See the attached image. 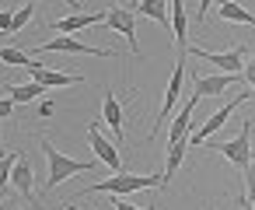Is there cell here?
I'll list each match as a JSON object with an SVG mask.
<instances>
[{
	"mask_svg": "<svg viewBox=\"0 0 255 210\" xmlns=\"http://www.w3.org/2000/svg\"><path fill=\"white\" fill-rule=\"evenodd\" d=\"M164 186V175H133V172H119L112 179H102V182H91L84 193H109V196H129V193H140V189H161Z\"/></svg>",
	"mask_w": 255,
	"mask_h": 210,
	"instance_id": "6da1fadb",
	"label": "cell"
},
{
	"mask_svg": "<svg viewBox=\"0 0 255 210\" xmlns=\"http://www.w3.org/2000/svg\"><path fill=\"white\" fill-rule=\"evenodd\" d=\"M42 144V151H46V161H49V182H46V189H56L60 182H67V179H74V175H81V172H88L91 175V161H74V158H67V154H60L56 147H53V140H39Z\"/></svg>",
	"mask_w": 255,
	"mask_h": 210,
	"instance_id": "7a4b0ae2",
	"label": "cell"
},
{
	"mask_svg": "<svg viewBox=\"0 0 255 210\" xmlns=\"http://www.w3.org/2000/svg\"><path fill=\"white\" fill-rule=\"evenodd\" d=\"M210 147H213L217 154H224L231 165H238L241 172H248V168H252V119L241 123L238 137H231V140H213Z\"/></svg>",
	"mask_w": 255,
	"mask_h": 210,
	"instance_id": "3957f363",
	"label": "cell"
},
{
	"mask_svg": "<svg viewBox=\"0 0 255 210\" xmlns=\"http://www.w3.org/2000/svg\"><path fill=\"white\" fill-rule=\"evenodd\" d=\"M133 7H136V4H129V7H109L105 25H109L116 35H123L126 46H129V53L140 60L143 53H140V42H136V11H133Z\"/></svg>",
	"mask_w": 255,
	"mask_h": 210,
	"instance_id": "277c9868",
	"label": "cell"
},
{
	"mask_svg": "<svg viewBox=\"0 0 255 210\" xmlns=\"http://www.w3.org/2000/svg\"><path fill=\"white\" fill-rule=\"evenodd\" d=\"M182 84H185V56H178L175 60V70H171V81H168V91H164V105H161V112H157V119H154V126H150V133H147V140H154L157 137V130L168 123V116H171V109L178 105V95H182Z\"/></svg>",
	"mask_w": 255,
	"mask_h": 210,
	"instance_id": "5b68a950",
	"label": "cell"
},
{
	"mask_svg": "<svg viewBox=\"0 0 255 210\" xmlns=\"http://www.w3.org/2000/svg\"><path fill=\"white\" fill-rule=\"evenodd\" d=\"M35 53H74V56H98V60H112V49H98V46H88V42H81V39H70V35L49 39V42L35 46Z\"/></svg>",
	"mask_w": 255,
	"mask_h": 210,
	"instance_id": "8992f818",
	"label": "cell"
},
{
	"mask_svg": "<svg viewBox=\"0 0 255 210\" xmlns=\"http://www.w3.org/2000/svg\"><path fill=\"white\" fill-rule=\"evenodd\" d=\"M189 56H199V60H206V63H213V67H220V70H227V74H238V70H245V63H248V49H245V46H238V49H231V53H213V49L189 46Z\"/></svg>",
	"mask_w": 255,
	"mask_h": 210,
	"instance_id": "52a82bcc",
	"label": "cell"
},
{
	"mask_svg": "<svg viewBox=\"0 0 255 210\" xmlns=\"http://www.w3.org/2000/svg\"><path fill=\"white\" fill-rule=\"evenodd\" d=\"M248 98H252V91H241V95H238L234 102H227L224 109H217V112H213V116H210V119H206V123L199 126V130H192V133H189V147H192V144L199 147L203 140H210V137H213V133H217V130H220V126H224V123L231 119V112H234V109H238L241 102H248Z\"/></svg>",
	"mask_w": 255,
	"mask_h": 210,
	"instance_id": "ba28073f",
	"label": "cell"
},
{
	"mask_svg": "<svg viewBox=\"0 0 255 210\" xmlns=\"http://www.w3.org/2000/svg\"><path fill=\"white\" fill-rule=\"evenodd\" d=\"M199 105V91H192L185 102H182V109H178V116L171 119V130H168V147L171 144H178V140H189V130H192V109Z\"/></svg>",
	"mask_w": 255,
	"mask_h": 210,
	"instance_id": "9c48e42d",
	"label": "cell"
},
{
	"mask_svg": "<svg viewBox=\"0 0 255 210\" xmlns=\"http://www.w3.org/2000/svg\"><path fill=\"white\" fill-rule=\"evenodd\" d=\"M28 77L42 88H63V84H84L81 74H63V70H49L46 63H32L28 67Z\"/></svg>",
	"mask_w": 255,
	"mask_h": 210,
	"instance_id": "30bf717a",
	"label": "cell"
},
{
	"mask_svg": "<svg viewBox=\"0 0 255 210\" xmlns=\"http://www.w3.org/2000/svg\"><path fill=\"white\" fill-rule=\"evenodd\" d=\"M88 140H91V151L98 154V161H105L116 175L123 172V158H119V147L112 144V140H105L102 133H98V126H88Z\"/></svg>",
	"mask_w": 255,
	"mask_h": 210,
	"instance_id": "8fae6325",
	"label": "cell"
},
{
	"mask_svg": "<svg viewBox=\"0 0 255 210\" xmlns=\"http://www.w3.org/2000/svg\"><path fill=\"white\" fill-rule=\"evenodd\" d=\"M171 39L178 42V56H189V14L182 0H171Z\"/></svg>",
	"mask_w": 255,
	"mask_h": 210,
	"instance_id": "7c38bea8",
	"label": "cell"
},
{
	"mask_svg": "<svg viewBox=\"0 0 255 210\" xmlns=\"http://www.w3.org/2000/svg\"><path fill=\"white\" fill-rule=\"evenodd\" d=\"M105 14H109V11H88V14L56 18V21H53V28H56L60 35H74V32H84V28H91V25H102V21H105Z\"/></svg>",
	"mask_w": 255,
	"mask_h": 210,
	"instance_id": "4fadbf2b",
	"label": "cell"
},
{
	"mask_svg": "<svg viewBox=\"0 0 255 210\" xmlns=\"http://www.w3.org/2000/svg\"><path fill=\"white\" fill-rule=\"evenodd\" d=\"M11 186H14L25 200H35V168H32V161H28L25 154H18V165H14V172H11Z\"/></svg>",
	"mask_w": 255,
	"mask_h": 210,
	"instance_id": "5bb4252c",
	"label": "cell"
},
{
	"mask_svg": "<svg viewBox=\"0 0 255 210\" xmlns=\"http://www.w3.org/2000/svg\"><path fill=\"white\" fill-rule=\"evenodd\" d=\"M238 77L234 74H213V77H196V91L199 98H213V95H227V88H234Z\"/></svg>",
	"mask_w": 255,
	"mask_h": 210,
	"instance_id": "9a60e30c",
	"label": "cell"
},
{
	"mask_svg": "<svg viewBox=\"0 0 255 210\" xmlns=\"http://www.w3.org/2000/svg\"><path fill=\"white\" fill-rule=\"evenodd\" d=\"M102 119L112 126V133H116V147H119V144H123V105H119L116 91H105V102H102Z\"/></svg>",
	"mask_w": 255,
	"mask_h": 210,
	"instance_id": "2e32d148",
	"label": "cell"
},
{
	"mask_svg": "<svg viewBox=\"0 0 255 210\" xmlns=\"http://www.w3.org/2000/svg\"><path fill=\"white\" fill-rule=\"evenodd\" d=\"M217 14H220L224 21H234V25H252V28H255V14H252V11H245L241 4H234V0H224V4H217Z\"/></svg>",
	"mask_w": 255,
	"mask_h": 210,
	"instance_id": "e0dca14e",
	"label": "cell"
},
{
	"mask_svg": "<svg viewBox=\"0 0 255 210\" xmlns=\"http://www.w3.org/2000/svg\"><path fill=\"white\" fill-rule=\"evenodd\" d=\"M4 91H7V98H11V102H35V98H42L49 88H42V84L28 81V84H4Z\"/></svg>",
	"mask_w": 255,
	"mask_h": 210,
	"instance_id": "ac0fdd59",
	"label": "cell"
},
{
	"mask_svg": "<svg viewBox=\"0 0 255 210\" xmlns=\"http://www.w3.org/2000/svg\"><path fill=\"white\" fill-rule=\"evenodd\" d=\"M136 14L154 18L164 32H171V21H168V4H164V0H143V4H136Z\"/></svg>",
	"mask_w": 255,
	"mask_h": 210,
	"instance_id": "d6986e66",
	"label": "cell"
},
{
	"mask_svg": "<svg viewBox=\"0 0 255 210\" xmlns=\"http://www.w3.org/2000/svg\"><path fill=\"white\" fill-rule=\"evenodd\" d=\"M185 154H189V140H178V144H171V147H168V161H164V172H161V175H164V186H168V182H171V175L182 168Z\"/></svg>",
	"mask_w": 255,
	"mask_h": 210,
	"instance_id": "ffe728a7",
	"label": "cell"
},
{
	"mask_svg": "<svg viewBox=\"0 0 255 210\" xmlns=\"http://www.w3.org/2000/svg\"><path fill=\"white\" fill-rule=\"evenodd\" d=\"M0 63H4V67H32L35 60L25 53V49H14V46H7V49H0Z\"/></svg>",
	"mask_w": 255,
	"mask_h": 210,
	"instance_id": "44dd1931",
	"label": "cell"
},
{
	"mask_svg": "<svg viewBox=\"0 0 255 210\" xmlns=\"http://www.w3.org/2000/svg\"><path fill=\"white\" fill-rule=\"evenodd\" d=\"M18 154H21V151H11V154L0 158V193L11 186V172H14V165H18Z\"/></svg>",
	"mask_w": 255,
	"mask_h": 210,
	"instance_id": "7402d4cb",
	"label": "cell"
},
{
	"mask_svg": "<svg viewBox=\"0 0 255 210\" xmlns=\"http://www.w3.org/2000/svg\"><path fill=\"white\" fill-rule=\"evenodd\" d=\"M32 11H35L32 4H21V7L14 11V25H11V35H18V32H25V25L32 21Z\"/></svg>",
	"mask_w": 255,
	"mask_h": 210,
	"instance_id": "603a6c76",
	"label": "cell"
},
{
	"mask_svg": "<svg viewBox=\"0 0 255 210\" xmlns=\"http://www.w3.org/2000/svg\"><path fill=\"white\" fill-rule=\"evenodd\" d=\"M245 200L255 203V172H252V168L245 172Z\"/></svg>",
	"mask_w": 255,
	"mask_h": 210,
	"instance_id": "cb8c5ba5",
	"label": "cell"
},
{
	"mask_svg": "<svg viewBox=\"0 0 255 210\" xmlns=\"http://www.w3.org/2000/svg\"><path fill=\"white\" fill-rule=\"evenodd\" d=\"M245 84L255 91V53H248V63H245Z\"/></svg>",
	"mask_w": 255,
	"mask_h": 210,
	"instance_id": "d4e9b609",
	"label": "cell"
},
{
	"mask_svg": "<svg viewBox=\"0 0 255 210\" xmlns=\"http://www.w3.org/2000/svg\"><path fill=\"white\" fill-rule=\"evenodd\" d=\"M11 112H14V102H11V98L4 95V98H0V119H7Z\"/></svg>",
	"mask_w": 255,
	"mask_h": 210,
	"instance_id": "484cf974",
	"label": "cell"
},
{
	"mask_svg": "<svg viewBox=\"0 0 255 210\" xmlns=\"http://www.w3.org/2000/svg\"><path fill=\"white\" fill-rule=\"evenodd\" d=\"M112 203H116V210H143V207H136V203H126V200H116V196H112Z\"/></svg>",
	"mask_w": 255,
	"mask_h": 210,
	"instance_id": "4316f807",
	"label": "cell"
},
{
	"mask_svg": "<svg viewBox=\"0 0 255 210\" xmlns=\"http://www.w3.org/2000/svg\"><path fill=\"white\" fill-rule=\"evenodd\" d=\"M39 112H42V116H53V112H56V105H53V102H49V98H46V102H42V105H39Z\"/></svg>",
	"mask_w": 255,
	"mask_h": 210,
	"instance_id": "83f0119b",
	"label": "cell"
},
{
	"mask_svg": "<svg viewBox=\"0 0 255 210\" xmlns=\"http://www.w3.org/2000/svg\"><path fill=\"white\" fill-rule=\"evenodd\" d=\"M0 210H18V207H14V203H7V200H4V203H0Z\"/></svg>",
	"mask_w": 255,
	"mask_h": 210,
	"instance_id": "f1b7e54d",
	"label": "cell"
},
{
	"mask_svg": "<svg viewBox=\"0 0 255 210\" xmlns=\"http://www.w3.org/2000/svg\"><path fill=\"white\" fill-rule=\"evenodd\" d=\"M241 207H245V210H255V203H248V200H241Z\"/></svg>",
	"mask_w": 255,
	"mask_h": 210,
	"instance_id": "f546056e",
	"label": "cell"
},
{
	"mask_svg": "<svg viewBox=\"0 0 255 210\" xmlns=\"http://www.w3.org/2000/svg\"><path fill=\"white\" fill-rule=\"evenodd\" d=\"M63 207H67V210H77V207H74V203H63Z\"/></svg>",
	"mask_w": 255,
	"mask_h": 210,
	"instance_id": "4dcf8cb0",
	"label": "cell"
},
{
	"mask_svg": "<svg viewBox=\"0 0 255 210\" xmlns=\"http://www.w3.org/2000/svg\"><path fill=\"white\" fill-rule=\"evenodd\" d=\"M0 147H4V144H0Z\"/></svg>",
	"mask_w": 255,
	"mask_h": 210,
	"instance_id": "1f68e13d",
	"label": "cell"
},
{
	"mask_svg": "<svg viewBox=\"0 0 255 210\" xmlns=\"http://www.w3.org/2000/svg\"><path fill=\"white\" fill-rule=\"evenodd\" d=\"M252 158H255V154H252Z\"/></svg>",
	"mask_w": 255,
	"mask_h": 210,
	"instance_id": "d6a6232c",
	"label": "cell"
}]
</instances>
